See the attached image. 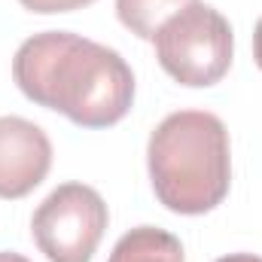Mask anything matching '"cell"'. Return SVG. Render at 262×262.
I'll use <instances>...</instances> for the list:
<instances>
[{"mask_svg":"<svg viewBox=\"0 0 262 262\" xmlns=\"http://www.w3.org/2000/svg\"><path fill=\"white\" fill-rule=\"evenodd\" d=\"M12 79L28 101L58 110L82 128L116 125L134 101L128 61L116 49L70 31L28 37L12 58Z\"/></svg>","mask_w":262,"mask_h":262,"instance_id":"6da1fadb","label":"cell"},{"mask_svg":"<svg viewBox=\"0 0 262 262\" xmlns=\"http://www.w3.org/2000/svg\"><path fill=\"white\" fill-rule=\"evenodd\" d=\"M149 180L156 198L183 216L213 210L229 195V131L207 110H177L149 134Z\"/></svg>","mask_w":262,"mask_h":262,"instance_id":"7a4b0ae2","label":"cell"},{"mask_svg":"<svg viewBox=\"0 0 262 262\" xmlns=\"http://www.w3.org/2000/svg\"><path fill=\"white\" fill-rule=\"evenodd\" d=\"M152 43L162 70L189 89L216 85L229 73L235 52L232 25L220 9L201 0L171 15L156 31Z\"/></svg>","mask_w":262,"mask_h":262,"instance_id":"3957f363","label":"cell"},{"mask_svg":"<svg viewBox=\"0 0 262 262\" xmlns=\"http://www.w3.org/2000/svg\"><path fill=\"white\" fill-rule=\"evenodd\" d=\"M110 213L98 189L85 183H61L40 201L31 235L49 262H92Z\"/></svg>","mask_w":262,"mask_h":262,"instance_id":"277c9868","label":"cell"},{"mask_svg":"<svg viewBox=\"0 0 262 262\" xmlns=\"http://www.w3.org/2000/svg\"><path fill=\"white\" fill-rule=\"evenodd\" d=\"M52 168V140L21 116H0V198H25Z\"/></svg>","mask_w":262,"mask_h":262,"instance_id":"5b68a950","label":"cell"},{"mask_svg":"<svg viewBox=\"0 0 262 262\" xmlns=\"http://www.w3.org/2000/svg\"><path fill=\"white\" fill-rule=\"evenodd\" d=\"M110 262H183V244L165 229L137 226L116 241Z\"/></svg>","mask_w":262,"mask_h":262,"instance_id":"8992f818","label":"cell"},{"mask_svg":"<svg viewBox=\"0 0 262 262\" xmlns=\"http://www.w3.org/2000/svg\"><path fill=\"white\" fill-rule=\"evenodd\" d=\"M192 3H198V0H116V15L134 37L152 40L156 31L171 15H177L180 9H186Z\"/></svg>","mask_w":262,"mask_h":262,"instance_id":"52a82bcc","label":"cell"},{"mask_svg":"<svg viewBox=\"0 0 262 262\" xmlns=\"http://www.w3.org/2000/svg\"><path fill=\"white\" fill-rule=\"evenodd\" d=\"M25 9L31 12H40V15H52V12H73V9H82L95 0H18Z\"/></svg>","mask_w":262,"mask_h":262,"instance_id":"ba28073f","label":"cell"},{"mask_svg":"<svg viewBox=\"0 0 262 262\" xmlns=\"http://www.w3.org/2000/svg\"><path fill=\"white\" fill-rule=\"evenodd\" d=\"M253 58H256V67L262 70V18L256 21V31H253Z\"/></svg>","mask_w":262,"mask_h":262,"instance_id":"9c48e42d","label":"cell"},{"mask_svg":"<svg viewBox=\"0 0 262 262\" xmlns=\"http://www.w3.org/2000/svg\"><path fill=\"white\" fill-rule=\"evenodd\" d=\"M216 262H262V256H253V253H229V256H223V259Z\"/></svg>","mask_w":262,"mask_h":262,"instance_id":"30bf717a","label":"cell"},{"mask_svg":"<svg viewBox=\"0 0 262 262\" xmlns=\"http://www.w3.org/2000/svg\"><path fill=\"white\" fill-rule=\"evenodd\" d=\"M0 262H28L25 256H18V253H9V250H0Z\"/></svg>","mask_w":262,"mask_h":262,"instance_id":"8fae6325","label":"cell"}]
</instances>
